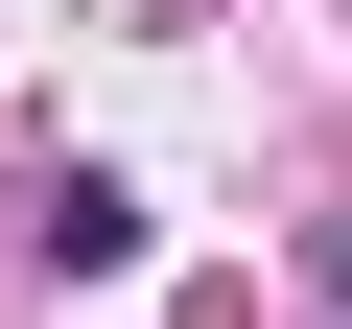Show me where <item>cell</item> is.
<instances>
[{
  "label": "cell",
  "instance_id": "cell-1",
  "mask_svg": "<svg viewBox=\"0 0 352 329\" xmlns=\"http://www.w3.org/2000/svg\"><path fill=\"white\" fill-rule=\"evenodd\" d=\"M47 282H141V189L118 164H47Z\"/></svg>",
  "mask_w": 352,
  "mask_h": 329
}]
</instances>
